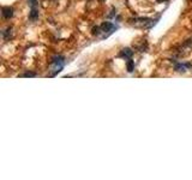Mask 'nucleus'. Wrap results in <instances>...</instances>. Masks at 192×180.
Listing matches in <instances>:
<instances>
[{
  "mask_svg": "<svg viewBox=\"0 0 192 180\" xmlns=\"http://www.w3.org/2000/svg\"><path fill=\"white\" fill-rule=\"evenodd\" d=\"M116 29H118V25H115V24L111 23V22H105L101 25L95 26L93 29V34L95 35L96 37L103 40V39H107L109 35H112Z\"/></svg>",
  "mask_w": 192,
  "mask_h": 180,
  "instance_id": "nucleus-1",
  "label": "nucleus"
},
{
  "mask_svg": "<svg viewBox=\"0 0 192 180\" xmlns=\"http://www.w3.org/2000/svg\"><path fill=\"white\" fill-rule=\"evenodd\" d=\"M129 23L131 25H133L136 28H142V29H149L151 28L155 22L150 18H147V17H138V18H132V19L129 20Z\"/></svg>",
  "mask_w": 192,
  "mask_h": 180,
  "instance_id": "nucleus-2",
  "label": "nucleus"
},
{
  "mask_svg": "<svg viewBox=\"0 0 192 180\" xmlns=\"http://www.w3.org/2000/svg\"><path fill=\"white\" fill-rule=\"evenodd\" d=\"M62 67H64V58L60 57V55L54 57L53 60H52V69H53V71H54L52 76H55L57 73H59Z\"/></svg>",
  "mask_w": 192,
  "mask_h": 180,
  "instance_id": "nucleus-3",
  "label": "nucleus"
},
{
  "mask_svg": "<svg viewBox=\"0 0 192 180\" xmlns=\"http://www.w3.org/2000/svg\"><path fill=\"white\" fill-rule=\"evenodd\" d=\"M133 47H134V49H137L138 52H144V51L148 48V43H147V41L145 40H142L140 43H138L137 41H134Z\"/></svg>",
  "mask_w": 192,
  "mask_h": 180,
  "instance_id": "nucleus-4",
  "label": "nucleus"
},
{
  "mask_svg": "<svg viewBox=\"0 0 192 180\" xmlns=\"http://www.w3.org/2000/svg\"><path fill=\"white\" fill-rule=\"evenodd\" d=\"M2 17L4 18H11L12 16H13V9L12 7H10V6H4L2 7Z\"/></svg>",
  "mask_w": 192,
  "mask_h": 180,
  "instance_id": "nucleus-5",
  "label": "nucleus"
},
{
  "mask_svg": "<svg viewBox=\"0 0 192 180\" xmlns=\"http://www.w3.org/2000/svg\"><path fill=\"white\" fill-rule=\"evenodd\" d=\"M192 67L191 64H175V70L180 71V72H185L187 70H190Z\"/></svg>",
  "mask_w": 192,
  "mask_h": 180,
  "instance_id": "nucleus-6",
  "label": "nucleus"
},
{
  "mask_svg": "<svg viewBox=\"0 0 192 180\" xmlns=\"http://www.w3.org/2000/svg\"><path fill=\"white\" fill-rule=\"evenodd\" d=\"M133 54V51H131L130 48H124L121 52H120V57L121 58H125V59H131Z\"/></svg>",
  "mask_w": 192,
  "mask_h": 180,
  "instance_id": "nucleus-7",
  "label": "nucleus"
},
{
  "mask_svg": "<svg viewBox=\"0 0 192 180\" xmlns=\"http://www.w3.org/2000/svg\"><path fill=\"white\" fill-rule=\"evenodd\" d=\"M38 16V12H37V9H31V11H30V19H36Z\"/></svg>",
  "mask_w": 192,
  "mask_h": 180,
  "instance_id": "nucleus-8",
  "label": "nucleus"
},
{
  "mask_svg": "<svg viewBox=\"0 0 192 180\" xmlns=\"http://www.w3.org/2000/svg\"><path fill=\"white\" fill-rule=\"evenodd\" d=\"M127 71L132 72L133 71V61L131 59H127Z\"/></svg>",
  "mask_w": 192,
  "mask_h": 180,
  "instance_id": "nucleus-9",
  "label": "nucleus"
},
{
  "mask_svg": "<svg viewBox=\"0 0 192 180\" xmlns=\"http://www.w3.org/2000/svg\"><path fill=\"white\" fill-rule=\"evenodd\" d=\"M28 4H29V6H30L31 9H36V6H37V0H28Z\"/></svg>",
  "mask_w": 192,
  "mask_h": 180,
  "instance_id": "nucleus-10",
  "label": "nucleus"
},
{
  "mask_svg": "<svg viewBox=\"0 0 192 180\" xmlns=\"http://www.w3.org/2000/svg\"><path fill=\"white\" fill-rule=\"evenodd\" d=\"M36 75L35 73H31V72H27V73H24L23 75V77H35Z\"/></svg>",
  "mask_w": 192,
  "mask_h": 180,
  "instance_id": "nucleus-11",
  "label": "nucleus"
}]
</instances>
